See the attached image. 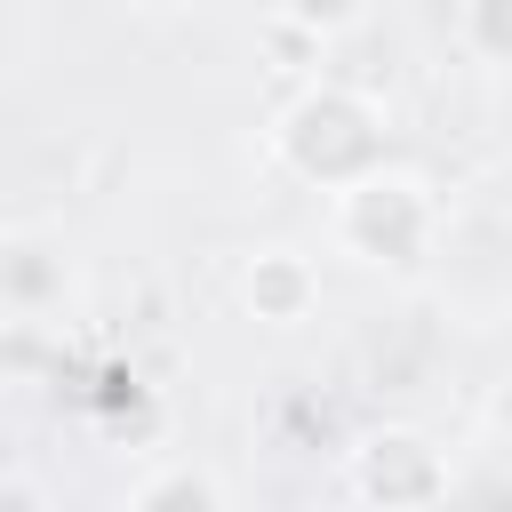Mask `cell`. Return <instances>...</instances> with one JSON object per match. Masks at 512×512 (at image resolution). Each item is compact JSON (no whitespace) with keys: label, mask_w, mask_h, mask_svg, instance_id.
Instances as JSON below:
<instances>
[{"label":"cell","mask_w":512,"mask_h":512,"mask_svg":"<svg viewBox=\"0 0 512 512\" xmlns=\"http://www.w3.org/2000/svg\"><path fill=\"white\" fill-rule=\"evenodd\" d=\"M344 488H352L368 512H432V504L448 496V464H440V448H432L424 432L384 424V432H368V440L352 448Z\"/></svg>","instance_id":"3957f363"},{"label":"cell","mask_w":512,"mask_h":512,"mask_svg":"<svg viewBox=\"0 0 512 512\" xmlns=\"http://www.w3.org/2000/svg\"><path fill=\"white\" fill-rule=\"evenodd\" d=\"M272 160H280L288 176L320 184V192L368 176V168L384 160V104L360 96V88H344V80L304 88V96L280 104V120H272Z\"/></svg>","instance_id":"6da1fadb"},{"label":"cell","mask_w":512,"mask_h":512,"mask_svg":"<svg viewBox=\"0 0 512 512\" xmlns=\"http://www.w3.org/2000/svg\"><path fill=\"white\" fill-rule=\"evenodd\" d=\"M128 512H232V504H224V488H216L208 472L168 464V472H152V480L136 488V504H128Z\"/></svg>","instance_id":"5b68a950"},{"label":"cell","mask_w":512,"mask_h":512,"mask_svg":"<svg viewBox=\"0 0 512 512\" xmlns=\"http://www.w3.org/2000/svg\"><path fill=\"white\" fill-rule=\"evenodd\" d=\"M0 512H56V504H48V488H40V480L0 472Z\"/></svg>","instance_id":"52a82bcc"},{"label":"cell","mask_w":512,"mask_h":512,"mask_svg":"<svg viewBox=\"0 0 512 512\" xmlns=\"http://www.w3.org/2000/svg\"><path fill=\"white\" fill-rule=\"evenodd\" d=\"M328 224H336V248H344V256L408 272V264H424V256H432V240H440V200H432V184H424V176H408V168H384V160H376L368 176L336 184Z\"/></svg>","instance_id":"7a4b0ae2"},{"label":"cell","mask_w":512,"mask_h":512,"mask_svg":"<svg viewBox=\"0 0 512 512\" xmlns=\"http://www.w3.org/2000/svg\"><path fill=\"white\" fill-rule=\"evenodd\" d=\"M144 16H184V8H200V0H136Z\"/></svg>","instance_id":"ba28073f"},{"label":"cell","mask_w":512,"mask_h":512,"mask_svg":"<svg viewBox=\"0 0 512 512\" xmlns=\"http://www.w3.org/2000/svg\"><path fill=\"white\" fill-rule=\"evenodd\" d=\"M456 40L480 64H504V0H456Z\"/></svg>","instance_id":"8992f818"},{"label":"cell","mask_w":512,"mask_h":512,"mask_svg":"<svg viewBox=\"0 0 512 512\" xmlns=\"http://www.w3.org/2000/svg\"><path fill=\"white\" fill-rule=\"evenodd\" d=\"M240 304H248L264 328H304L312 304H320L312 256H296V248H256V256L240 264Z\"/></svg>","instance_id":"277c9868"}]
</instances>
